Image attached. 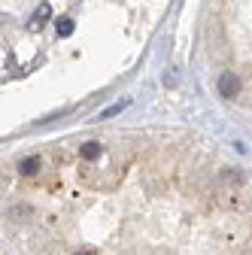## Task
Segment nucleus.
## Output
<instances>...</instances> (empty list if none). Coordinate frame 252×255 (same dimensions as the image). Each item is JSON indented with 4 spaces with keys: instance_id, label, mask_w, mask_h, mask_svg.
I'll list each match as a JSON object with an SVG mask.
<instances>
[{
    "instance_id": "nucleus-1",
    "label": "nucleus",
    "mask_w": 252,
    "mask_h": 255,
    "mask_svg": "<svg viewBox=\"0 0 252 255\" xmlns=\"http://www.w3.org/2000/svg\"><path fill=\"white\" fill-rule=\"evenodd\" d=\"M240 76L234 73V70H222V73H219V94H222V98H237V94H240Z\"/></svg>"
},
{
    "instance_id": "nucleus-2",
    "label": "nucleus",
    "mask_w": 252,
    "mask_h": 255,
    "mask_svg": "<svg viewBox=\"0 0 252 255\" xmlns=\"http://www.w3.org/2000/svg\"><path fill=\"white\" fill-rule=\"evenodd\" d=\"M79 155H82V161H94V158H101V155H104V146H101L98 140H88V143H82Z\"/></svg>"
},
{
    "instance_id": "nucleus-3",
    "label": "nucleus",
    "mask_w": 252,
    "mask_h": 255,
    "mask_svg": "<svg viewBox=\"0 0 252 255\" xmlns=\"http://www.w3.org/2000/svg\"><path fill=\"white\" fill-rule=\"evenodd\" d=\"M40 164H43L40 158H24V161H21V167H18V170H21V176H34V173L40 170Z\"/></svg>"
},
{
    "instance_id": "nucleus-4",
    "label": "nucleus",
    "mask_w": 252,
    "mask_h": 255,
    "mask_svg": "<svg viewBox=\"0 0 252 255\" xmlns=\"http://www.w3.org/2000/svg\"><path fill=\"white\" fill-rule=\"evenodd\" d=\"M73 34V18H58V37H70Z\"/></svg>"
},
{
    "instance_id": "nucleus-5",
    "label": "nucleus",
    "mask_w": 252,
    "mask_h": 255,
    "mask_svg": "<svg viewBox=\"0 0 252 255\" xmlns=\"http://www.w3.org/2000/svg\"><path fill=\"white\" fill-rule=\"evenodd\" d=\"M46 15H52V9H49V3H40V9H37V15H34V24H43Z\"/></svg>"
},
{
    "instance_id": "nucleus-6",
    "label": "nucleus",
    "mask_w": 252,
    "mask_h": 255,
    "mask_svg": "<svg viewBox=\"0 0 252 255\" xmlns=\"http://www.w3.org/2000/svg\"><path fill=\"white\" fill-rule=\"evenodd\" d=\"M125 107H128V104H125V101H122V104H113L110 110H104V113H101V119H110V116H116V113H122Z\"/></svg>"
},
{
    "instance_id": "nucleus-7",
    "label": "nucleus",
    "mask_w": 252,
    "mask_h": 255,
    "mask_svg": "<svg viewBox=\"0 0 252 255\" xmlns=\"http://www.w3.org/2000/svg\"><path fill=\"white\" fill-rule=\"evenodd\" d=\"M12 219H18V222L21 219H30V207H15L12 210Z\"/></svg>"
},
{
    "instance_id": "nucleus-8",
    "label": "nucleus",
    "mask_w": 252,
    "mask_h": 255,
    "mask_svg": "<svg viewBox=\"0 0 252 255\" xmlns=\"http://www.w3.org/2000/svg\"><path fill=\"white\" fill-rule=\"evenodd\" d=\"M73 255H98L94 249H82V252H73Z\"/></svg>"
}]
</instances>
